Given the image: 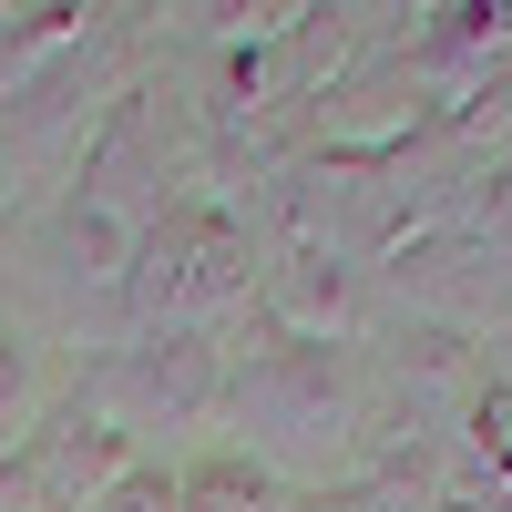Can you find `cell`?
Returning <instances> with one entry per match:
<instances>
[{"label": "cell", "instance_id": "cell-1", "mask_svg": "<svg viewBox=\"0 0 512 512\" xmlns=\"http://www.w3.org/2000/svg\"><path fill=\"white\" fill-rule=\"evenodd\" d=\"M164 205H175V185H164L154 103L123 93V103L93 123V144L72 154V175H62V277L93 287V297H123L144 236L164 226Z\"/></svg>", "mask_w": 512, "mask_h": 512}, {"label": "cell", "instance_id": "cell-2", "mask_svg": "<svg viewBox=\"0 0 512 512\" xmlns=\"http://www.w3.org/2000/svg\"><path fill=\"white\" fill-rule=\"evenodd\" d=\"M256 287V236L226 195H175L164 226L144 236L134 277H123V338H164V328H205L246 308Z\"/></svg>", "mask_w": 512, "mask_h": 512}, {"label": "cell", "instance_id": "cell-3", "mask_svg": "<svg viewBox=\"0 0 512 512\" xmlns=\"http://www.w3.org/2000/svg\"><path fill=\"white\" fill-rule=\"evenodd\" d=\"M226 410H236L246 461L267 482L277 472H328L338 441H349V369L318 338H267L256 359L226 369Z\"/></svg>", "mask_w": 512, "mask_h": 512}, {"label": "cell", "instance_id": "cell-4", "mask_svg": "<svg viewBox=\"0 0 512 512\" xmlns=\"http://www.w3.org/2000/svg\"><path fill=\"white\" fill-rule=\"evenodd\" d=\"M134 93V31L123 21H82V41L41 72V82H21L11 103H0V154L11 164H62L72 175V154L93 144V123Z\"/></svg>", "mask_w": 512, "mask_h": 512}, {"label": "cell", "instance_id": "cell-5", "mask_svg": "<svg viewBox=\"0 0 512 512\" xmlns=\"http://www.w3.org/2000/svg\"><path fill=\"white\" fill-rule=\"evenodd\" d=\"M82 400H93V410L113 420L123 441H134V431H154V420L175 431V420H205V410L226 400V349H216L205 328L123 338V349H113L93 379H82Z\"/></svg>", "mask_w": 512, "mask_h": 512}, {"label": "cell", "instance_id": "cell-6", "mask_svg": "<svg viewBox=\"0 0 512 512\" xmlns=\"http://www.w3.org/2000/svg\"><path fill=\"white\" fill-rule=\"evenodd\" d=\"M21 451H31V472H41V502H52V512H93V502H103V492H113V482L144 461V451L123 441L113 420H103L93 400H82V390L41 410V431H31Z\"/></svg>", "mask_w": 512, "mask_h": 512}, {"label": "cell", "instance_id": "cell-7", "mask_svg": "<svg viewBox=\"0 0 512 512\" xmlns=\"http://www.w3.org/2000/svg\"><path fill=\"white\" fill-rule=\"evenodd\" d=\"M267 328H277V338H318V349H338V338L359 328V267H349V256L297 246L287 267L267 277Z\"/></svg>", "mask_w": 512, "mask_h": 512}, {"label": "cell", "instance_id": "cell-8", "mask_svg": "<svg viewBox=\"0 0 512 512\" xmlns=\"http://www.w3.org/2000/svg\"><path fill=\"white\" fill-rule=\"evenodd\" d=\"M512 52V11H431V31H420V72L451 82L461 103H472V72Z\"/></svg>", "mask_w": 512, "mask_h": 512}, {"label": "cell", "instance_id": "cell-9", "mask_svg": "<svg viewBox=\"0 0 512 512\" xmlns=\"http://www.w3.org/2000/svg\"><path fill=\"white\" fill-rule=\"evenodd\" d=\"M82 21L93 11H0V103L21 93V82H41L72 41H82Z\"/></svg>", "mask_w": 512, "mask_h": 512}, {"label": "cell", "instance_id": "cell-10", "mask_svg": "<svg viewBox=\"0 0 512 512\" xmlns=\"http://www.w3.org/2000/svg\"><path fill=\"white\" fill-rule=\"evenodd\" d=\"M185 512H277V482L256 472L246 451H216V461H195V472H175Z\"/></svg>", "mask_w": 512, "mask_h": 512}, {"label": "cell", "instance_id": "cell-11", "mask_svg": "<svg viewBox=\"0 0 512 512\" xmlns=\"http://www.w3.org/2000/svg\"><path fill=\"white\" fill-rule=\"evenodd\" d=\"M41 431V369H31V338L0 318V451H21Z\"/></svg>", "mask_w": 512, "mask_h": 512}, {"label": "cell", "instance_id": "cell-12", "mask_svg": "<svg viewBox=\"0 0 512 512\" xmlns=\"http://www.w3.org/2000/svg\"><path fill=\"white\" fill-rule=\"evenodd\" d=\"M93 512H185V492H175V472H164V461H134V472H123Z\"/></svg>", "mask_w": 512, "mask_h": 512}, {"label": "cell", "instance_id": "cell-13", "mask_svg": "<svg viewBox=\"0 0 512 512\" xmlns=\"http://www.w3.org/2000/svg\"><path fill=\"white\" fill-rule=\"evenodd\" d=\"M472 451L492 461V482H512V390H472Z\"/></svg>", "mask_w": 512, "mask_h": 512}, {"label": "cell", "instance_id": "cell-14", "mask_svg": "<svg viewBox=\"0 0 512 512\" xmlns=\"http://www.w3.org/2000/svg\"><path fill=\"white\" fill-rule=\"evenodd\" d=\"M492 216H502V236H512V175H502V185H492Z\"/></svg>", "mask_w": 512, "mask_h": 512}, {"label": "cell", "instance_id": "cell-15", "mask_svg": "<svg viewBox=\"0 0 512 512\" xmlns=\"http://www.w3.org/2000/svg\"><path fill=\"white\" fill-rule=\"evenodd\" d=\"M0 205H11V154H0Z\"/></svg>", "mask_w": 512, "mask_h": 512}]
</instances>
